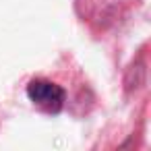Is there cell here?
Listing matches in <instances>:
<instances>
[{
  "label": "cell",
  "instance_id": "6da1fadb",
  "mask_svg": "<svg viewBox=\"0 0 151 151\" xmlns=\"http://www.w3.org/2000/svg\"><path fill=\"white\" fill-rule=\"evenodd\" d=\"M27 97L44 112L56 114L62 110L66 93L60 85L48 81V79H35L27 85Z\"/></svg>",
  "mask_w": 151,
  "mask_h": 151
}]
</instances>
